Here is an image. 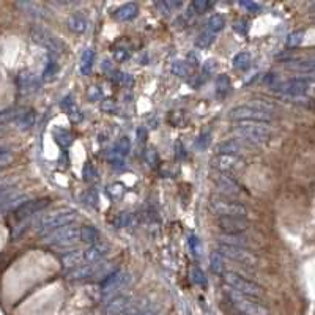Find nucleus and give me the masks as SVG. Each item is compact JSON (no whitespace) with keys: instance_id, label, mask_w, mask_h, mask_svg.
I'll return each instance as SVG.
<instances>
[{"instance_id":"1","label":"nucleus","mask_w":315,"mask_h":315,"mask_svg":"<svg viewBox=\"0 0 315 315\" xmlns=\"http://www.w3.org/2000/svg\"><path fill=\"white\" fill-rule=\"evenodd\" d=\"M77 219V213L74 210H59L54 211L48 216H45L41 219L40 225H38V233L41 237H48L51 233H54L59 228H63L66 225H71L74 221Z\"/></svg>"},{"instance_id":"2","label":"nucleus","mask_w":315,"mask_h":315,"mask_svg":"<svg viewBox=\"0 0 315 315\" xmlns=\"http://www.w3.org/2000/svg\"><path fill=\"white\" fill-rule=\"evenodd\" d=\"M233 131L241 139H245L249 144H255V145L266 144L271 139L269 126L265 123H259V122H240L235 126Z\"/></svg>"},{"instance_id":"3","label":"nucleus","mask_w":315,"mask_h":315,"mask_svg":"<svg viewBox=\"0 0 315 315\" xmlns=\"http://www.w3.org/2000/svg\"><path fill=\"white\" fill-rule=\"evenodd\" d=\"M81 240V230L76 225H66L45 238L46 246L52 249H69Z\"/></svg>"},{"instance_id":"4","label":"nucleus","mask_w":315,"mask_h":315,"mask_svg":"<svg viewBox=\"0 0 315 315\" xmlns=\"http://www.w3.org/2000/svg\"><path fill=\"white\" fill-rule=\"evenodd\" d=\"M210 208L219 218H245L248 210L245 205H241L228 197H211Z\"/></svg>"},{"instance_id":"5","label":"nucleus","mask_w":315,"mask_h":315,"mask_svg":"<svg viewBox=\"0 0 315 315\" xmlns=\"http://www.w3.org/2000/svg\"><path fill=\"white\" fill-rule=\"evenodd\" d=\"M228 117L237 122H259L266 123L271 120V112L265 107H259L254 104H243L237 106L230 110Z\"/></svg>"},{"instance_id":"6","label":"nucleus","mask_w":315,"mask_h":315,"mask_svg":"<svg viewBox=\"0 0 315 315\" xmlns=\"http://www.w3.org/2000/svg\"><path fill=\"white\" fill-rule=\"evenodd\" d=\"M224 282L230 287V290L245 295L249 298H259L262 295V289L260 285H257L255 282L240 276L238 273H233V271H227L224 273Z\"/></svg>"},{"instance_id":"7","label":"nucleus","mask_w":315,"mask_h":315,"mask_svg":"<svg viewBox=\"0 0 315 315\" xmlns=\"http://www.w3.org/2000/svg\"><path fill=\"white\" fill-rule=\"evenodd\" d=\"M228 298H230L232 304L245 315H269L268 309L257 301H254L252 298L240 295L233 290H228Z\"/></svg>"},{"instance_id":"8","label":"nucleus","mask_w":315,"mask_h":315,"mask_svg":"<svg viewBox=\"0 0 315 315\" xmlns=\"http://www.w3.org/2000/svg\"><path fill=\"white\" fill-rule=\"evenodd\" d=\"M112 273L110 265L104 262L98 263H85L69 273V279H95V278H107Z\"/></svg>"},{"instance_id":"9","label":"nucleus","mask_w":315,"mask_h":315,"mask_svg":"<svg viewBox=\"0 0 315 315\" xmlns=\"http://www.w3.org/2000/svg\"><path fill=\"white\" fill-rule=\"evenodd\" d=\"M27 200L25 195L19 194L18 188L10 183H0V211L16 210Z\"/></svg>"},{"instance_id":"10","label":"nucleus","mask_w":315,"mask_h":315,"mask_svg":"<svg viewBox=\"0 0 315 315\" xmlns=\"http://www.w3.org/2000/svg\"><path fill=\"white\" fill-rule=\"evenodd\" d=\"M210 164L216 172L228 175L232 172H238L245 166V161L240 156H233V154H216L214 158H211Z\"/></svg>"},{"instance_id":"11","label":"nucleus","mask_w":315,"mask_h":315,"mask_svg":"<svg viewBox=\"0 0 315 315\" xmlns=\"http://www.w3.org/2000/svg\"><path fill=\"white\" fill-rule=\"evenodd\" d=\"M32 38L33 41H36L38 45H41L43 48L49 49L51 52H55L59 54L65 49L63 43L57 38L54 33H51L48 28H43V27H35L32 30Z\"/></svg>"},{"instance_id":"12","label":"nucleus","mask_w":315,"mask_h":315,"mask_svg":"<svg viewBox=\"0 0 315 315\" xmlns=\"http://www.w3.org/2000/svg\"><path fill=\"white\" fill-rule=\"evenodd\" d=\"M51 204V199L48 197H40V199H33V200H25L24 204H21L16 210H14V214H16V219H28L33 214H36L38 211H41L43 208H46Z\"/></svg>"},{"instance_id":"13","label":"nucleus","mask_w":315,"mask_h":315,"mask_svg":"<svg viewBox=\"0 0 315 315\" xmlns=\"http://www.w3.org/2000/svg\"><path fill=\"white\" fill-rule=\"evenodd\" d=\"M219 254L228 257L230 260L243 263V265H254L255 263V257L245 248H238V246H230V245H219Z\"/></svg>"},{"instance_id":"14","label":"nucleus","mask_w":315,"mask_h":315,"mask_svg":"<svg viewBox=\"0 0 315 315\" xmlns=\"http://www.w3.org/2000/svg\"><path fill=\"white\" fill-rule=\"evenodd\" d=\"M211 180L213 183L218 186V189L225 195V197H235V195H240V184L230 177V175H225V174H221V172H214L211 175Z\"/></svg>"},{"instance_id":"15","label":"nucleus","mask_w":315,"mask_h":315,"mask_svg":"<svg viewBox=\"0 0 315 315\" xmlns=\"http://www.w3.org/2000/svg\"><path fill=\"white\" fill-rule=\"evenodd\" d=\"M130 282V276L126 273H122V271H112V273L104 278L103 281V293L107 296V295H113L115 292L122 290L125 285Z\"/></svg>"},{"instance_id":"16","label":"nucleus","mask_w":315,"mask_h":315,"mask_svg":"<svg viewBox=\"0 0 315 315\" xmlns=\"http://www.w3.org/2000/svg\"><path fill=\"white\" fill-rule=\"evenodd\" d=\"M274 90L287 96H303L307 92V84L299 79H290L278 84Z\"/></svg>"},{"instance_id":"17","label":"nucleus","mask_w":315,"mask_h":315,"mask_svg":"<svg viewBox=\"0 0 315 315\" xmlns=\"http://www.w3.org/2000/svg\"><path fill=\"white\" fill-rule=\"evenodd\" d=\"M218 225L225 235H240L249 227V222L245 218H219Z\"/></svg>"},{"instance_id":"18","label":"nucleus","mask_w":315,"mask_h":315,"mask_svg":"<svg viewBox=\"0 0 315 315\" xmlns=\"http://www.w3.org/2000/svg\"><path fill=\"white\" fill-rule=\"evenodd\" d=\"M109 254V246L106 243H95L87 251H84V257L87 263H98L103 262L104 257Z\"/></svg>"},{"instance_id":"19","label":"nucleus","mask_w":315,"mask_h":315,"mask_svg":"<svg viewBox=\"0 0 315 315\" xmlns=\"http://www.w3.org/2000/svg\"><path fill=\"white\" fill-rule=\"evenodd\" d=\"M131 303L133 301H131L130 296L119 295V296L113 298L112 301H109V304L106 307V315H122Z\"/></svg>"},{"instance_id":"20","label":"nucleus","mask_w":315,"mask_h":315,"mask_svg":"<svg viewBox=\"0 0 315 315\" xmlns=\"http://www.w3.org/2000/svg\"><path fill=\"white\" fill-rule=\"evenodd\" d=\"M62 263H63L65 268H68V269L73 271V269H76V268L85 265L87 262H85L84 251L76 249V251H69V252H66V254L62 257Z\"/></svg>"},{"instance_id":"21","label":"nucleus","mask_w":315,"mask_h":315,"mask_svg":"<svg viewBox=\"0 0 315 315\" xmlns=\"http://www.w3.org/2000/svg\"><path fill=\"white\" fill-rule=\"evenodd\" d=\"M122 315H153V306L147 299H142V301H136V303L133 301Z\"/></svg>"},{"instance_id":"22","label":"nucleus","mask_w":315,"mask_h":315,"mask_svg":"<svg viewBox=\"0 0 315 315\" xmlns=\"http://www.w3.org/2000/svg\"><path fill=\"white\" fill-rule=\"evenodd\" d=\"M245 150L240 142L237 139H230L221 142V144L216 147V154H233V156H240V153Z\"/></svg>"},{"instance_id":"23","label":"nucleus","mask_w":315,"mask_h":315,"mask_svg":"<svg viewBox=\"0 0 315 315\" xmlns=\"http://www.w3.org/2000/svg\"><path fill=\"white\" fill-rule=\"evenodd\" d=\"M68 27H69V30H73L76 33H84L89 27V19L85 18L84 14L76 13L68 19Z\"/></svg>"},{"instance_id":"24","label":"nucleus","mask_w":315,"mask_h":315,"mask_svg":"<svg viewBox=\"0 0 315 315\" xmlns=\"http://www.w3.org/2000/svg\"><path fill=\"white\" fill-rule=\"evenodd\" d=\"M24 112H25V109H8V110L0 112V126L10 125V123L16 125Z\"/></svg>"},{"instance_id":"25","label":"nucleus","mask_w":315,"mask_h":315,"mask_svg":"<svg viewBox=\"0 0 315 315\" xmlns=\"http://www.w3.org/2000/svg\"><path fill=\"white\" fill-rule=\"evenodd\" d=\"M137 11H139V7L136 4H125L117 10L115 16L120 21H130L137 16Z\"/></svg>"},{"instance_id":"26","label":"nucleus","mask_w":315,"mask_h":315,"mask_svg":"<svg viewBox=\"0 0 315 315\" xmlns=\"http://www.w3.org/2000/svg\"><path fill=\"white\" fill-rule=\"evenodd\" d=\"M224 27H225V19L221 14H213L207 22V30L214 35H218L221 30H224Z\"/></svg>"},{"instance_id":"27","label":"nucleus","mask_w":315,"mask_h":315,"mask_svg":"<svg viewBox=\"0 0 315 315\" xmlns=\"http://www.w3.org/2000/svg\"><path fill=\"white\" fill-rule=\"evenodd\" d=\"M93 59H95V52L92 49H85L82 52V57H81V71H82L84 76L90 74L92 66H93Z\"/></svg>"},{"instance_id":"28","label":"nucleus","mask_w":315,"mask_h":315,"mask_svg":"<svg viewBox=\"0 0 315 315\" xmlns=\"http://www.w3.org/2000/svg\"><path fill=\"white\" fill-rule=\"evenodd\" d=\"M54 139H55L57 144H59L60 147H63V148H68L71 144H73V136H71V133L66 131V130H62V128L54 130Z\"/></svg>"},{"instance_id":"29","label":"nucleus","mask_w":315,"mask_h":315,"mask_svg":"<svg viewBox=\"0 0 315 315\" xmlns=\"http://www.w3.org/2000/svg\"><path fill=\"white\" fill-rule=\"evenodd\" d=\"M292 69L298 71V73H304V74H315V60H304V62H298L295 65H290Z\"/></svg>"},{"instance_id":"30","label":"nucleus","mask_w":315,"mask_h":315,"mask_svg":"<svg viewBox=\"0 0 315 315\" xmlns=\"http://www.w3.org/2000/svg\"><path fill=\"white\" fill-rule=\"evenodd\" d=\"M214 40H216V35L211 33V32H208V30H205V32H202V33H200V35L197 36L195 45H197V48H200V49H205V48H210V46L213 45Z\"/></svg>"},{"instance_id":"31","label":"nucleus","mask_w":315,"mask_h":315,"mask_svg":"<svg viewBox=\"0 0 315 315\" xmlns=\"http://www.w3.org/2000/svg\"><path fill=\"white\" fill-rule=\"evenodd\" d=\"M221 243H222V245H230V246L245 248L248 245V240L240 237V235H225V237H221Z\"/></svg>"},{"instance_id":"32","label":"nucleus","mask_w":315,"mask_h":315,"mask_svg":"<svg viewBox=\"0 0 315 315\" xmlns=\"http://www.w3.org/2000/svg\"><path fill=\"white\" fill-rule=\"evenodd\" d=\"M172 73L178 77H189L191 76V68L186 62H174L172 63Z\"/></svg>"},{"instance_id":"33","label":"nucleus","mask_w":315,"mask_h":315,"mask_svg":"<svg viewBox=\"0 0 315 315\" xmlns=\"http://www.w3.org/2000/svg\"><path fill=\"white\" fill-rule=\"evenodd\" d=\"M18 84H19L21 90H28V89H32L33 85H36L35 74H32V73H22V74H19Z\"/></svg>"},{"instance_id":"34","label":"nucleus","mask_w":315,"mask_h":315,"mask_svg":"<svg viewBox=\"0 0 315 315\" xmlns=\"http://www.w3.org/2000/svg\"><path fill=\"white\" fill-rule=\"evenodd\" d=\"M251 65V54L248 52H240L235 55V59H233V66L237 69H248Z\"/></svg>"},{"instance_id":"35","label":"nucleus","mask_w":315,"mask_h":315,"mask_svg":"<svg viewBox=\"0 0 315 315\" xmlns=\"http://www.w3.org/2000/svg\"><path fill=\"white\" fill-rule=\"evenodd\" d=\"M210 265H211V271H213V273L222 274V271H224V260H222V255L218 251L213 252Z\"/></svg>"},{"instance_id":"36","label":"nucleus","mask_w":315,"mask_h":315,"mask_svg":"<svg viewBox=\"0 0 315 315\" xmlns=\"http://www.w3.org/2000/svg\"><path fill=\"white\" fill-rule=\"evenodd\" d=\"M81 240L85 241V243H96L98 240V230L90 225L87 227H84L82 230H81Z\"/></svg>"},{"instance_id":"37","label":"nucleus","mask_w":315,"mask_h":315,"mask_svg":"<svg viewBox=\"0 0 315 315\" xmlns=\"http://www.w3.org/2000/svg\"><path fill=\"white\" fill-rule=\"evenodd\" d=\"M130 151H131V142H130V139H126V137L120 139L119 144H117V153L120 156H126Z\"/></svg>"},{"instance_id":"38","label":"nucleus","mask_w":315,"mask_h":315,"mask_svg":"<svg viewBox=\"0 0 315 315\" xmlns=\"http://www.w3.org/2000/svg\"><path fill=\"white\" fill-rule=\"evenodd\" d=\"M57 73H59V65L54 59H49V63L46 65V69H45V79H52Z\"/></svg>"},{"instance_id":"39","label":"nucleus","mask_w":315,"mask_h":315,"mask_svg":"<svg viewBox=\"0 0 315 315\" xmlns=\"http://www.w3.org/2000/svg\"><path fill=\"white\" fill-rule=\"evenodd\" d=\"M82 175H84V178L87 181H92V180H95L98 177V172L93 169L92 163H85V166L82 169Z\"/></svg>"},{"instance_id":"40","label":"nucleus","mask_w":315,"mask_h":315,"mask_svg":"<svg viewBox=\"0 0 315 315\" xmlns=\"http://www.w3.org/2000/svg\"><path fill=\"white\" fill-rule=\"evenodd\" d=\"M11 158H13V154L7 147H0V169L5 167L11 161Z\"/></svg>"},{"instance_id":"41","label":"nucleus","mask_w":315,"mask_h":315,"mask_svg":"<svg viewBox=\"0 0 315 315\" xmlns=\"http://www.w3.org/2000/svg\"><path fill=\"white\" fill-rule=\"evenodd\" d=\"M303 36H304V33H303V32H295V33H292V35L289 36V40H287V45H289L290 48L298 46L299 43L303 41Z\"/></svg>"},{"instance_id":"42","label":"nucleus","mask_w":315,"mask_h":315,"mask_svg":"<svg viewBox=\"0 0 315 315\" xmlns=\"http://www.w3.org/2000/svg\"><path fill=\"white\" fill-rule=\"evenodd\" d=\"M191 8L195 10V13H202L208 8V2H205V0H197V2L191 5Z\"/></svg>"},{"instance_id":"43","label":"nucleus","mask_w":315,"mask_h":315,"mask_svg":"<svg viewBox=\"0 0 315 315\" xmlns=\"http://www.w3.org/2000/svg\"><path fill=\"white\" fill-rule=\"evenodd\" d=\"M192 276H194V281L197 284H205V278H204V273L200 271L199 268H192Z\"/></svg>"},{"instance_id":"44","label":"nucleus","mask_w":315,"mask_h":315,"mask_svg":"<svg viewBox=\"0 0 315 315\" xmlns=\"http://www.w3.org/2000/svg\"><path fill=\"white\" fill-rule=\"evenodd\" d=\"M216 68H218V65H216V62H214V60H208L205 63V66H204L205 73H214V71H216Z\"/></svg>"},{"instance_id":"45","label":"nucleus","mask_w":315,"mask_h":315,"mask_svg":"<svg viewBox=\"0 0 315 315\" xmlns=\"http://www.w3.org/2000/svg\"><path fill=\"white\" fill-rule=\"evenodd\" d=\"M241 7H245V8H248L249 11H254V13L260 10V7L257 4H254V2H241Z\"/></svg>"},{"instance_id":"46","label":"nucleus","mask_w":315,"mask_h":315,"mask_svg":"<svg viewBox=\"0 0 315 315\" xmlns=\"http://www.w3.org/2000/svg\"><path fill=\"white\" fill-rule=\"evenodd\" d=\"M145 158H148V161L151 163V166H154V163H156V153H154V150H148L145 153Z\"/></svg>"},{"instance_id":"47","label":"nucleus","mask_w":315,"mask_h":315,"mask_svg":"<svg viewBox=\"0 0 315 315\" xmlns=\"http://www.w3.org/2000/svg\"><path fill=\"white\" fill-rule=\"evenodd\" d=\"M0 136H2V131H0Z\"/></svg>"}]
</instances>
